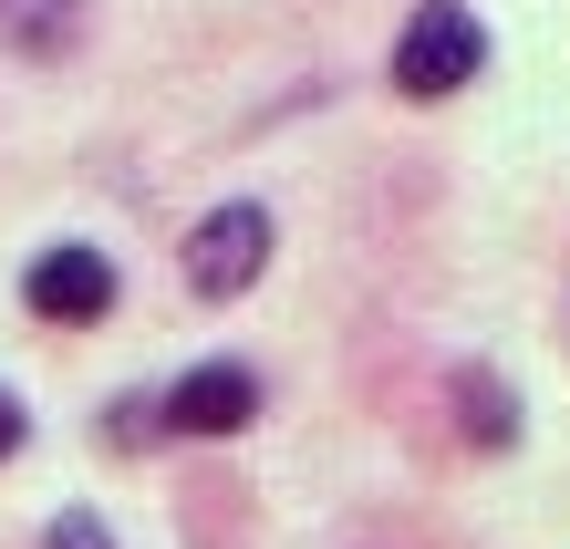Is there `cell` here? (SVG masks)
I'll return each mask as SVG.
<instances>
[{"mask_svg":"<svg viewBox=\"0 0 570 549\" xmlns=\"http://www.w3.org/2000/svg\"><path fill=\"white\" fill-rule=\"evenodd\" d=\"M73 21H83V0H0V31H21L31 52H62Z\"/></svg>","mask_w":570,"mask_h":549,"instance_id":"5","label":"cell"},{"mask_svg":"<svg viewBox=\"0 0 570 549\" xmlns=\"http://www.w3.org/2000/svg\"><path fill=\"white\" fill-rule=\"evenodd\" d=\"M21 301L42 322H62V332H73V322H105L115 312V259L83 249V238H62V249H42V259L21 269Z\"/></svg>","mask_w":570,"mask_h":549,"instance_id":"3","label":"cell"},{"mask_svg":"<svg viewBox=\"0 0 570 549\" xmlns=\"http://www.w3.org/2000/svg\"><path fill=\"white\" fill-rule=\"evenodd\" d=\"M271 208H259V197H228V208H208L187 228V291L197 301H239L259 269H271Z\"/></svg>","mask_w":570,"mask_h":549,"instance_id":"2","label":"cell"},{"mask_svg":"<svg viewBox=\"0 0 570 549\" xmlns=\"http://www.w3.org/2000/svg\"><path fill=\"white\" fill-rule=\"evenodd\" d=\"M456 404H466V435H478V445H509L519 435V404L498 394L488 373H456Z\"/></svg>","mask_w":570,"mask_h":549,"instance_id":"6","label":"cell"},{"mask_svg":"<svg viewBox=\"0 0 570 549\" xmlns=\"http://www.w3.org/2000/svg\"><path fill=\"white\" fill-rule=\"evenodd\" d=\"M21 435H31V415H21V394L0 384V457H21Z\"/></svg>","mask_w":570,"mask_h":549,"instance_id":"8","label":"cell"},{"mask_svg":"<svg viewBox=\"0 0 570 549\" xmlns=\"http://www.w3.org/2000/svg\"><path fill=\"white\" fill-rule=\"evenodd\" d=\"M488 73V31L466 0H425V11L394 31V94L405 105H446V94H466Z\"/></svg>","mask_w":570,"mask_h":549,"instance_id":"1","label":"cell"},{"mask_svg":"<svg viewBox=\"0 0 570 549\" xmlns=\"http://www.w3.org/2000/svg\"><path fill=\"white\" fill-rule=\"evenodd\" d=\"M156 415L177 435H239V425H259V373L249 363H197L156 394Z\"/></svg>","mask_w":570,"mask_h":549,"instance_id":"4","label":"cell"},{"mask_svg":"<svg viewBox=\"0 0 570 549\" xmlns=\"http://www.w3.org/2000/svg\"><path fill=\"white\" fill-rule=\"evenodd\" d=\"M52 549H115V529L83 519V508H62V519H52Z\"/></svg>","mask_w":570,"mask_h":549,"instance_id":"7","label":"cell"}]
</instances>
